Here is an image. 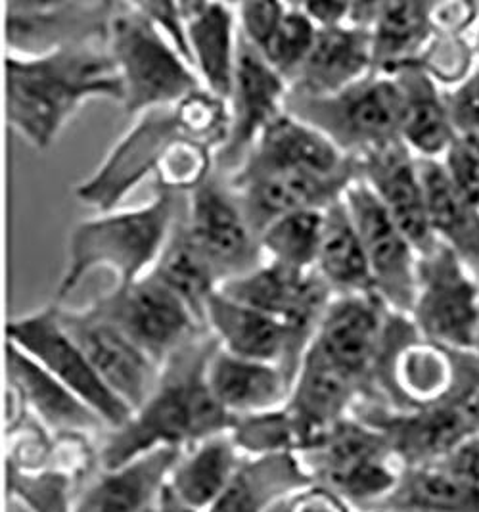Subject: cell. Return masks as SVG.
<instances>
[{"label": "cell", "mask_w": 479, "mask_h": 512, "mask_svg": "<svg viewBox=\"0 0 479 512\" xmlns=\"http://www.w3.org/2000/svg\"><path fill=\"white\" fill-rule=\"evenodd\" d=\"M219 348L217 338L204 330L163 363L154 392L100 447V470L121 468L160 449L184 451L229 434L236 419L207 384V365Z\"/></svg>", "instance_id": "obj_1"}, {"label": "cell", "mask_w": 479, "mask_h": 512, "mask_svg": "<svg viewBox=\"0 0 479 512\" xmlns=\"http://www.w3.org/2000/svg\"><path fill=\"white\" fill-rule=\"evenodd\" d=\"M94 98L123 104L125 89L108 45L87 43L39 58L6 56V117L37 150H48Z\"/></svg>", "instance_id": "obj_2"}, {"label": "cell", "mask_w": 479, "mask_h": 512, "mask_svg": "<svg viewBox=\"0 0 479 512\" xmlns=\"http://www.w3.org/2000/svg\"><path fill=\"white\" fill-rule=\"evenodd\" d=\"M179 196L158 187L154 198L133 210L100 213L77 223L68 238V256L54 303H60L91 271L104 267L127 286L148 275L181 213Z\"/></svg>", "instance_id": "obj_3"}, {"label": "cell", "mask_w": 479, "mask_h": 512, "mask_svg": "<svg viewBox=\"0 0 479 512\" xmlns=\"http://www.w3.org/2000/svg\"><path fill=\"white\" fill-rule=\"evenodd\" d=\"M384 405L416 411L479 392V353L453 350L424 338L411 317L391 313L376 371Z\"/></svg>", "instance_id": "obj_4"}, {"label": "cell", "mask_w": 479, "mask_h": 512, "mask_svg": "<svg viewBox=\"0 0 479 512\" xmlns=\"http://www.w3.org/2000/svg\"><path fill=\"white\" fill-rule=\"evenodd\" d=\"M315 484L336 491L357 512H374L397 489L405 465L384 434L355 415L299 451Z\"/></svg>", "instance_id": "obj_5"}, {"label": "cell", "mask_w": 479, "mask_h": 512, "mask_svg": "<svg viewBox=\"0 0 479 512\" xmlns=\"http://www.w3.org/2000/svg\"><path fill=\"white\" fill-rule=\"evenodd\" d=\"M110 52L123 79V112L140 116L156 108H173L194 89L200 75L171 47L135 2H119L110 27Z\"/></svg>", "instance_id": "obj_6"}, {"label": "cell", "mask_w": 479, "mask_h": 512, "mask_svg": "<svg viewBox=\"0 0 479 512\" xmlns=\"http://www.w3.org/2000/svg\"><path fill=\"white\" fill-rule=\"evenodd\" d=\"M286 112L319 129L355 160L403 140V94L395 77L368 75L319 98L288 93Z\"/></svg>", "instance_id": "obj_7"}, {"label": "cell", "mask_w": 479, "mask_h": 512, "mask_svg": "<svg viewBox=\"0 0 479 512\" xmlns=\"http://www.w3.org/2000/svg\"><path fill=\"white\" fill-rule=\"evenodd\" d=\"M411 319L424 338L479 353L478 275L443 244L420 257Z\"/></svg>", "instance_id": "obj_8"}, {"label": "cell", "mask_w": 479, "mask_h": 512, "mask_svg": "<svg viewBox=\"0 0 479 512\" xmlns=\"http://www.w3.org/2000/svg\"><path fill=\"white\" fill-rule=\"evenodd\" d=\"M353 415L384 434L405 468L434 466L479 434V392L416 411L361 401Z\"/></svg>", "instance_id": "obj_9"}, {"label": "cell", "mask_w": 479, "mask_h": 512, "mask_svg": "<svg viewBox=\"0 0 479 512\" xmlns=\"http://www.w3.org/2000/svg\"><path fill=\"white\" fill-rule=\"evenodd\" d=\"M89 307L125 332L160 367L188 340L207 330L152 273L127 286H115Z\"/></svg>", "instance_id": "obj_10"}, {"label": "cell", "mask_w": 479, "mask_h": 512, "mask_svg": "<svg viewBox=\"0 0 479 512\" xmlns=\"http://www.w3.org/2000/svg\"><path fill=\"white\" fill-rule=\"evenodd\" d=\"M8 342L33 357L48 373L68 386L73 394L92 407L110 430L121 428L133 417V409L123 403L92 369L85 353L64 330L58 319V305L10 321L6 326Z\"/></svg>", "instance_id": "obj_11"}, {"label": "cell", "mask_w": 479, "mask_h": 512, "mask_svg": "<svg viewBox=\"0 0 479 512\" xmlns=\"http://www.w3.org/2000/svg\"><path fill=\"white\" fill-rule=\"evenodd\" d=\"M186 225L211 263L219 286L250 275L265 263L259 236L223 173H215L188 194Z\"/></svg>", "instance_id": "obj_12"}, {"label": "cell", "mask_w": 479, "mask_h": 512, "mask_svg": "<svg viewBox=\"0 0 479 512\" xmlns=\"http://www.w3.org/2000/svg\"><path fill=\"white\" fill-rule=\"evenodd\" d=\"M343 200L361 236L376 294L391 311L411 317L418 290V250L365 181L357 179Z\"/></svg>", "instance_id": "obj_13"}, {"label": "cell", "mask_w": 479, "mask_h": 512, "mask_svg": "<svg viewBox=\"0 0 479 512\" xmlns=\"http://www.w3.org/2000/svg\"><path fill=\"white\" fill-rule=\"evenodd\" d=\"M117 4L10 0L4 4L8 54L39 58L75 45H108Z\"/></svg>", "instance_id": "obj_14"}, {"label": "cell", "mask_w": 479, "mask_h": 512, "mask_svg": "<svg viewBox=\"0 0 479 512\" xmlns=\"http://www.w3.org/2000/svg\"><path fill=\"white\" fill-rule=\"evenodd\" d=\"M181 137L173 108L137 116L98 169L75 188V196L100 213L115 211L150 175H156L167 146Z\"/></svg>", "instance_id": "obj_15"}, {"label": "cell", "mask_w": 479, "mask_h": 512, "mask_svg": "<svg viewBox=\"0 0 479 512\" xmlns=\"http://www.w3.org/2000/svg\"><path fill=\"white\" fill-rule=\"evenodd\" d=\"M225 177L257 236L278 217L296 211L328 210L343 200L347 188L359 179V175L320 177L292 167L250 162L242 163Z\"/></svg>", "instance_id": "obj_16"}, {"label": "cell", "mask_w": 479, "mask_h": 512, "mask_svg": "<svg viewBox=\"0 0 479 512\" xmlns=\"http://www.w3.org/2000/svg\"><path fill=\"white\" fill-rule=\"evenodd\" d=\"M56 305L60 325L85 353L92 369L135 413L154 392L160 380V365L91 307L69 309Z\"/></svg>", "instance_id": "obj_17"}, {"label": "cell", "mask_w": 479, "mask_h": 512, "mask_svg": "<svg viewBox=\"0 0 479 512\" xmlns=\"http://www.w3.org/2000/svg\"><path fill=\"white\" fill-rule=\"evenodd\" d=\"M391 313L378 294L338 296L326 309L311 342L334 365L359 380L370 401H380L376 371Z\"/></svg>", "instance_id": "obj_18"}, {"label": "cell", "mask_w": 479, "mask_h": 512, "mask_svg": "<svg viewBox=\"0 0 479 512\" xmlns=\"http://www.w3.org/2000/svg\"><path fill=\"white\" fill-rule=\"evenodd\" d=\"M288 83L269 66L263 54L238 31V58L230 94V139L217 154L219 173H234L248 158L263 129L286 110Z\"/></svg>", "instance_id": "obj_19"}, {"label": "cell", "mask_w": 479, "mask_h": 512, "mask_svg": "<svg viewBox=\"0 0 479 512\" xmlns=\"http://www.w3.org/2000/svg\"><path fill=\"white\" fill-rule=\"evenodd\" d=\"M219 292L271 315L309 340L336 298L317 269L301 273L269 261L246 277L221 284Z\"/></svg>", "instance_id": "obj_20"}, {"label": "cell", "mask_w": 479, "mask_h": 512, "mask_svg": "<svg viewBox=\"0 0 479 512\" xmlns=\"http://www.w3.org/2000/svg\"><path fill=\"white\" fill-rule=\"evenodd\" d=\"M206 326L221 350L251 361L280 365L292 382L313 342L282 321L236 302L219 290L207 303Z\"/></svg>", "instance_id": "obj_21"}, {"label": "cell", "mask_w": 479, "mask_h": 512, "mask_svg": "<svg viewBox=\"0 0 479 512\" xmlns=\"http://www.w3.org/2000/svg\"><path fill=\"white\" fill-rule=\"evenodd\" d=\"M361 401H370L365 386L311 344L301 359L292 392L284 405L296 426L299 451L340 420L351 417Z\"/></svg>", "instance_id": "obj_22"}, {"label": "cell", "mask_w": 479, "mask_h": 512, "mask_svg": "<svg viewBox=\"0 0 479 512\" xmlns=\"http://www.w3.org/2000/svg\"><path fill=\"white\" fill-rule=\"evenodd\" d=\"M357 163L359 179L372 188L393 221L409 236L420 257L432 254L439 242L430 229L418 158L409 146L399 140Z\"/></svg>", "instance_id": "obj_23"}, {"label": "cell", "mask_w": 479, "mask_h": 512, "mask_svg": "<svg viewBox=\"0 0 479 512\" xmlns=\"http://www.w3.org/2000/svg\"><path fill=\"white\" fill-rule=\"evenodd\" d=\"M8 384L18 390L33 419L56 434H94L108 428L102 417L16 344L6 342Z\"/></svg>", "instance_id": "obj_24"}, {"label": "cell", "mask_w": 479, "mask_h": 512, "mask_svg": "<svg viewBox=\"0 0 479 512\" xmlns=\"http://www.w3.org/2000/svg\"><path fill=\"white\" fill-rule=\"evenodd\" d=\"M269 167H292L320 177L359 175V163L322 135L319 129L282 112L263 129L244 163Z\"/></svg>", "instance_id": "obj_25"}, {"label": "cell", "mask_w": 479, "mask_h": 512, "mask_svg": "<svg viewBox=\"0 0 479 512\" xmlns=\"http://www.w3.org/2000/svg\"><path fill=\"white\" fill-rule=\"evenodd\" d=\"M183 449H160L100 476L77 495L73 512H156Z\"/></svg>", "instance_id": "obj_26"}, {"label": "cell", "mask_w": 479, "mask_h": 512, "mask_svg": "<svg viewBox=\"0 0 479 512\" xmlns=\"http://www.w3.org/2000/svg\"><path fill=\"white\" fill-rule=\"evenodd\" d=\"M207 384L234 419L284 407L294 386L280 365L236 357L221 348L207 365Z\"/></svg>", "instance_id": "obj_27"}, {"label": "cell", "mask_w": 479, "mask_h": 512, "mask_svg": "<svg viewBox=\"0 0 479 512\" xmlns=\"http://www.w3.org/2000/svg\"><path fill=\"white\" fill-rule=\"evenodd\" d=\"M194 70L207 91L230 100L238 58V18L227 2H179Z\"/></svg>", "instance_id": "obj_28"}, {"label": "cell", "mask_w": 479, "mask_h": 512, "mask_svg": "<svg viewBox=\"0 0 479 512\" xmlns=\"http://www.w3.org/2000/svg\"><path fill=\"white\" fill-rule=\"evenodd\" d=\"M372 75L370 31L342 25L319 29L317 43L288 93L330 96Z\"/></svg>", "instance_id": "obj_29"}, {"label": "cell", "mask_w": 479, "mask_h": 512, "mask_svg": "<svg viewBox=\"0 0 479 512\" xmlns=\"http://www.w3.org/2000/svg\"><path fill=\"white\" fill-rule=\"evenodd\" d=\"M315 484L299 453L244 457L223 495L207 512H269Z\"/></svg>", "instance_id": "obj_30"}, {"label": "cell", "mask_w": 479, "mask_h": 512, "mask_svg": "<svg viewBox=\"0 0 479 512\" xmlns=\"http://www.w3.org/2000/svg\"><path fill=\"white\" fill-rule=\"evenodd\" d=\"M393 77L403 94V142L420 160H441L457 139L445 91L418 64Z\"/></svg>", "instance_id": "obj_31"}, {"label": "cell", "mask_w": 479, "mask_h": 512, "mask_svg": "<svg viewBox=\"0 0 479 512\" xmlns=\"http://www.w3.org/2000/svg\"><path fill=\"white\" fill-rule=\"evenodd\" d=\"M426 210L435 240L451 248L479 279V206L449 179L439 160H420Z\"/></svg>", "instance_id": "obj_32"}, {"label": "cell", "mask_w": 479, "mask_h": 512, "mask_svg": "<svg viewBox=\"0 0 479 512\" xmlns=\"http://www.w3.org/2000/svg\"><path fill=\"white\" fill-rule=\"evenodd\" d=\"M244 457L230 434L196 443L184 449L181 459L173 466L167 489L186 507L207 512L223 495Z\"/></svg>", "instance_id": "obj_33"}, {"label": "cell", "mask_w": 479, "mask_h": 512, "mask_svg": "<svg viewBox=\"0 0 479 512\" xmlns=\"http://www.w3.org/2000/svg\"><path fill=\"white\" fill-rule=\"evenodd\" d=\"M430 8L432 2H380L370 27L372 75L393 77L420 62L435 33Z\"/></svg>", "instance_id": "obj_34"}, {"label": "cell", "mask_w": 479, "mask_h": 512, "mask_svg": "<svg viewBox=\"0 0 479 512\" xmlns=\"http://www.w3.org/2000/svg\"><path fill=\"white\" fill-rule=\"evenodd\" d=\"M317 273L334 296L376 294L365 248L345 200L324 210Z\"/></svg>", "instance_id": "obj_35"}, {"label": "cell", "mask_w": 479, "mask_h": 512, "mask_svg": "<svg viewBox=\"0 0 479 512\" xmlns=\"http://www.w3.org/2000/svg\"><path fill=\"white\" fill-rule=\"evenodd\" d=\"M150 273L183 300L200 325L206 326L207 303L219 290V280L188 231L186 206L181 208L175 227Z\"/></svg>", "instance_id": "obj_36"}, {"label": "cell", "mask_w": 479, "mask_h": 512, "mask_svg": "<svg viewBox=\"0 0 479 512\" xmlns=\"http://www.w3.org/2000/svg\"><path fill=\"white\" fill-rule=\"evenodd\" d=\"M479 512V484L441 466L405 468L397 489L374 512Z\"/></svg>", "instance_id": "obj_37"}, {"label": "cell", "mask_w": 479, "mask_h": 512, "mask_svg": "<svg viewBox=\"0 0 479 512\" xmlns=\"http://www.w3.org/2000/svg\"><path fill=\"white\" fill-rule=\"evenodd\" d=\"M322 229L324 211H296L278 217L259 236L265 261L301 273L315 271Z\"/></svg>", "instance_id": "obj_38"}, {"label": "cell", "mask_w": 479, "mask_h": 512, "mask_svg": "<svg viewBox=\"0 0 479 512\" xmlns=\"http://www.w3.org/2000/svg\"><path fill=\"white\" fill-rule=\"evenodd\" d=\"M181 137L204 144L211 152H219L230 139L232 112L229 100L217 96L206 87L194 89L173 106Z\"/></svg>", "instance_id": "obj_39"}, {"label": "cell", "mask_w": 479, "mask_h": 512, "mask_svg": "<svg viewBox=\"0 0 479 512\" xmlns=\"http://www.w3.org/2000/svg\"><path fill=\"white\" fill-rule=\"evenodd\" d=\"M77 482L68 474L45 468L39 472H22L6 468L8 497L18 501L27 512H73Z\"/></svg>", "instance_id": "obj_40"}, {"label": "cell", "mask_w": 479, "mask_h": 512, "mask_svg": "<svg viewBox=\"0 0 479 512\" xmlns=\"http://www.w3.org/2000/svg\"><path fill=\"white\" fill-rule=\"evenodd\" d=\"M319 27L305 14L301 4H288L284 20L274 33L273 41L265 48L263 58L269 62L288 87L303 70L311 50L317 43Z\"/></svg>", "instance_id": "obj_41"}, {"label": "cell", "mask_w": 479, "mask_h": 512, "mask_svg": "<svg viewBox=\"0 0 479 512\" xmlns=\"http://www.w3.org/2000/svg\"><path fill=\"white\" fill-rule=\"evenodd\" d=\"M229 434L232 442L246 457L299 451L296 426L284 407L267 413L238 417Z\"/></svg>", "instance_id": "obj_42"}, {"label": "cell", "mask_w": 479, "mask_h": 512, "mask_svg": "<svg viewBox=\"0 0 479 512\" xmlns=\"http://www.w3.org/2000/svg\"><path fill=\"white\" fill-rule=\"evenodd\" d=\"M215 152L194 140L177 137L161 158L156 183L175 194H190L215 173Z\"/></svg>", "instance_id": "obj_43"}, {"label": "cell", "mask_w": 479, "mask_h": 512, "mask_svg": "<svg viewBox=\"0 0 479 512\" xmlns=\"http://www.w3.org/2000/svg\"><path fill=\"white\" fill-rule=\"evenodd\" d=\"M418 66L426 71L441 89H453L478 68L472 35L434 33Z\"/></svg>", "instance_id": "obj_44"}, {"label": "cell", "mask_w": 479, "mask_h": 512, "mask_svg": "<svg viewBox=\"0 0 479 512\" xmlns=\"http://www.w3.org/2000/svg\"><path fill=\"white\" fill-rule=\"evenodd\" d=\"M234 8H236L240 35L259 52H265V48L269 47L274 33L278 31V27L284 20L288 2L248 0V2L234 4Z\"/></svg>", "instance_id": "obj_45"}, {"label": "cell", "mask_w": 479, "mask_h": 512, "mask_svg": "<svg viewBox=\"0 0 479 512\" xmlns=\"http://www.w3.org/2000/svg\"><path fill=\"white\" fill-rule=\"evenodd\" d=\"M91 436L85 432L56 434L50 468L68 474L77 484L87 478L94 466H100V451L92 445Z\"/></svg>", "instance_id": "obj_46"}, {"label": "cell", "mask_w": 479, "mask_h": 512, "mask_svg": "<svg viewBox=\"0 0 479 512\" xmlns=\"http://www.w3.org/2000/svg\"><path fill=\"white\" fill-rule=\"evenodd\" d=\"M443 163L453 185L474 204L479 206V139L470 135H457Z\"/></svg>", "instance_id": "obj_47"}, {"label": "cell", "mask_w": 479, "mask_h": 512, "mask_svg": "<svg viewBox=\"0 0 479 512\" xmlns=\"http://www.w3.org/2000/svg\"><path fill=\"white\" fill-rule=\"evenodd\" d=\"M138 10L156 25V29L161 35L171 43L184 60L194 68L192 60V50H190V41H188V31H186V20H184L183 10L179 2H163V0H148V2H135Z\"/></svg>", "instance_id": "obj_48"}, {"label": "cell", "mask_w": 479, "mask_h": 512, "mask_svg": "<svg viewBox=\"0 0 479 512\" xmlns=\"http://www.w3.org/2000/svg\"><path fill=\"white\" fill-rule=\"evenodd\" d=\"M443 91L457 135L479 139V66L457 87Z\"/></svg>", "instance_id": "obj_49"}, {"label": "cell", "mask_w": 479, "mask_h": 512, "mask_svg": "<svg viewBox=\"0 0 479 512\" xmlns=\"http://www.w3.org/2000/svg\"><path fill=\"white\" fill-rule=\"evenodd\" d=\"M430 20L435 33L447 35H472L479 20V4L476 2H432Z\"/></svg>", "instance_id": "obj_50"}, {"label": "cell", "mask_w": 479, "mask_h": 512, "mask_svg": "<svg viewBox=\"0 0 479 512\" xmlns=\"http://www.w3.org/2000/svg\"><path fill=\"white\" fill-rule=\"evenodd\" d=\"M288 512H357L342 495L322 484L301 489L288 501Z\"/></svg>", "instance_id": "obj_51"}, {"label": "cell", "mask_w": 479, "mask_h": 512, "mask_svg": "<svg viewBox=\"0 0 479 512\" xmlns=\"http://www.w3.org/2000/svg\"><path fill=\"white\" fill-rule=\"evenodd\" d=\"M305 14L313 20L319 29H334L349 22L351 2H299Z\"/></svg>", "instance_id": "obj_52"}, {"label": "cell", "mask_w": 479, "mask_h": 512, "mask_svg": "<svg viewBox=\"0 0 479 512\" xmlns=\"http://www.w3.org/2000/svg\"><path fill=\"white\" fill-rule=\"evenodd\" d=\"M437 466L479 484V434L470 438L468 442L462 443L453 455H449L443 463H439Z\"/></svg>", "instance_id": "obj_53"}, {"label": "cell", "mask_w": 479, "mask_h": 512, "mask_svg": "<svg viewBox=\"0 0 479 512\" xmlns=\"http://www.w3.org/2000/svg\"><path fill=\"white\" fill-rule=\"evenodd\" d=\"M156 512H198L194 511V509H190V507H186L183 505L181 501H177L175 497H173V493L167 489L165 486V491H163V495H161L160 505H158V509Z\"/></svg>", "instance_id": "obj_54"}, {"label": "cell", "mask_w": 479, "mask_h": 512, "mask_svg": "<svg viewBox=\"0 0 479 512\" xmlns=\"http://www.w3.org/2000/svg\"><path fill=\"white\" fill-rule=\"evenodd\" d=\"M472 45H474V52H476V58H478L479 66V20L476 27H474V31H472Z\"/></svg>", "instance_id": "obj_55"}, {"label": "cell", "mask_w": 479, "mask_h": 512, "mask_svg": "<svg viewBox=\"0 0 479 512\" xmlns=\"http://www.w3.org/2000/svg\"><path fill=\"white\" fill-rule=\"evenodd\" d=\"M382 512H426V511H382Z\"/></svg>", "instance_id": "obj_56"}]
</instances>
